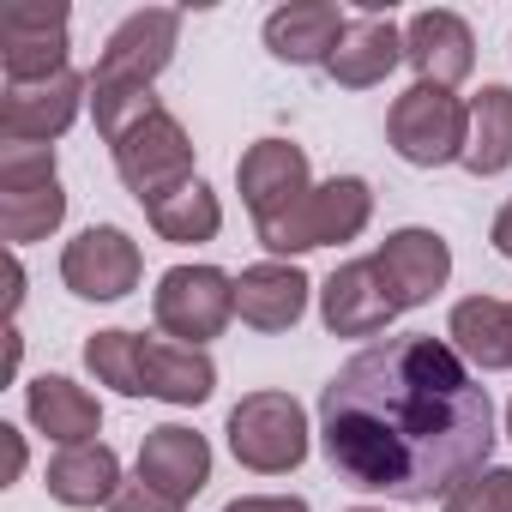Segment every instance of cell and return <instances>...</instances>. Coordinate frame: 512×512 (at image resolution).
Masks as SVG:
<instances>
[{
    "instance_id": "ba28073f",
    "label": "cell",
    "mask_w": 512,
    "mask_h": 512,
    "mask_svg": "<svg viewBox=\"0 0 512 512\" xmlns=\"http://www.w3.org/2000/svg\"><path fill=\"white\" fill-rule=\"evenodd\" d=\"M67 55H73L67 7H7L0 13V67H7V85H43V79L73 73Z\"/></svg>"
},
{
    "instance_id": "8fae6325",
    "label": "cell",
    "mask_w": 512,
    "mask_h": 512,
    "mask_svg": "<svg viewBox=\"0 0 512 512\" xmlns=\"http://www.w3.org/2000/svg\"><path fill=\"white\" fill-rule=\"evenodd\" d=\"M175 43H181V13L175 7H139L127 13L109 43H103V61L91 79H121V85H151L169 61H175Z\"/></svg>"
},
{
    "instance_id": "5b68a950",
    "label": "cell",
    "mask_w": 512,
    "mask_h": 512,
    "mask_svg": "<svg viewBox=\"0 0 512 512\" xmlns=\"http://www.w3.org/2000/svg\"><path fill=\"white\" fill-rule=\"evenodd\" d=\"M151 314H157V332H163V338L205 350V344L223 338V326L235 320V278L217 272V266H169V272L157 278Z\"/></svg>"
},
{
    "instance_id": "83f0119b",
    "label": "cell",
    "mask_w": 512,
    "mask_h": 512,
    "mask_svg": "<svg viewBox=\"0 0 512 512\" xmlns=\"http://www.w3.org/2000/svg\"><path fill=\"white\" fill-rule=\"evenodd\" d=\"M61 181L55 175V145H13L0 139V193H37Z\"/></svg>"
},
{
    "instance_id": "4fadbf2b",
    "label": "cell",
    "mask_w": 512,
    "mask_h": 512,
    "mask_svg": "<svg viewBox=\"0 0 512 512\" xmlns=\"http://www.w3.org/2000/svg\"><path fill=\"white\" fill-rule=\"evenodd\" d=\"M374 266H380V278H386V290H392V302L404 314V308H422V302H434L446 290V278H452V247L434 229H392L374 247Z\"/></svg>"
},
{
    "instance_id": "7402d4cb",
    "label": "cell",
    "mask_w": 512,
    "mask_h": 512,
    "mask_svg": "<svg viewBox=\"0 0 512 512\" xmlns=\"http://www.w3.org/2000/svg\"><path fill=\"white\" fill-rule=\"evenodd\" d=\"M49 494L61 500V506H115V494H121V458H115V446H103V440H91V446H61L55 458H49Z\"/></svg>"
},
{
    "instance_id": "7c38bea8",
    "label": "cell",
    "mask_w": 512,
    "mask_h": 512,
    "mask_svg": "<svg viewBox=\"0 0 512 512\" xmlns=\"http://www.w3.org/2000/svg\"><path fill=\"white\" fill-rule=\"evenodd\" d=\"M320 320L332 338H380L392 320H398V302L374 266V253L368 260H344L326 284H320Z\"/></svg>"
},
{
    "instance_id": "5bb4252c",
    "label": "cell",
    "mask_w": 512,
    "mask_h": 512,
    "mask_svg": "<svg viewBox=\"0 0 512 512\" xmlns=\"http://www.w3.org/2000/svg\"><path fill=\"white\" fill-rule=\"evenodd\" d=\"M404 61L416 67V85L452 91L476 73V31L446 7H428L404 25Z\"/></svg>"
},
{
    "instance_id": "30bf717a",
    "label": "cell",
    "mask_w": 512,
    "mask_h": 512,
    "mask_svg": "<svg viewBox=\"0 0 512 512\" xmlns=\"http://www.w3.org/2000/svg\"><path fill=\"white\" fill-rule=\"evenodd\" d=\"M91 103V79L85 73H61L43 85H7L0 91V139L13 145H55L79 109Z\"/></svg>"
},
{
    "instance_id": "ac0fdd59",
    "label": "cell",
    "mask_w": 512,
    "mask_h": 512,
    "mask_svg": "<svg viewBox=\"0 0 512 512\" xmlns=\"http://www.w3.org/2000/svg\"><path fill=\"white\" fill-rule=\"evenodd\" d=\"M217 392V362L175 338H139V398L163 404H205Z\"/></svg>"
},
{
    "instance_id": "d6986e66",
    "label": "cell",
    "mask_w": 512,
    "mask_h": 512,
    "mask_svg": "<svg viewBox=\"0 0 512 512\" xmlns=\"http://www.w3.org/2000/svg\"><path fill=\"white\" fill-rule=\"evenodd\" d=\"M25 416H31V428L49 434L55 446H91L97 428H103V404H97L79 380H67V374L31 380V386H25Z\"/></svg>"
},
{
    "instance_id": "836d02e7",
    "label": "cell",
    "mask_w": 512,
    "mask_h": 512,
    "mask_svg": "<svg viewBox=\"0 0 512 512\" xmlns=\"http://www.w3.org/2000/svg\"><path fill=\"white\" fill-rule=\"evenodd\" d=\"M350 512H386V506H350Z\"/></svg>"
},
{
    "instance_id": "6da1fadb",
    "label": "cell",
    "mask_w": 512,
    "mask_h": 512,
    "mask_svg": "<svg viewBox=\"0 0 512 512\" xmlns=\"http://www.w3.org/2000/svg\"><path fill=\"white\" fill-rule=\"evenodd\" d=\"M326 464L386 500H446L488 470L494 404L476 368L434 332H404L356 350L320 386Z\"/></svg>"
},
{
    "instance_id": "1f68e13d",
    "label": "cell",
    "mask_w": 512,
    "mask_h": 512,
    "mask_svg": "<svg viewBox=\"0 0 512 512\" xmlns=\"http://www.w3.org/2000/svg\"><path fill=\"white\" fill-rule=\"evenodd\" d=\"M0 452H7V464H0V488H13V482H19V470H25V434L0 422Z\"/></svg>"
},
{
    "instance_id": "f1b7e54d",
    "label": "cell",
    "mask_w": 512,
    "mask_h": 512,
    "mask_svg": "<svg viewBox=\"0 0 512 512\" xmlns=\"http://www.w3.org/2000/svg\"><path fill=\"white\" fill-rule=\"evenodd\" d=\"M440 512H512V464L464 476V482L440 500Z\"/></svg>"
},
{
    "instance_id": "9c48e42d",
    "label": "cell",
    "mask_w": 512,
    "mask_h": 512,
    "mask_svg": "<svg viewBox=\"0 0 512 512\" xmlns=\"http://www.w3.org/2000/svg\"><path fill=\"white\" fill-rule=\"evenodd\" d=\"M235 187H241V205L253 211V229L260 223H278L284 211H296L314 181H308V151L290 145V139H260L247 145L241 163H235Z\"/></svg>"
},
{
    "instance_id": "f546056e",
    "label": "cell",
    "mask_w": 512,
    "mask_h": 512,
    "mask_svg": "<svg viewBox=\"0 0 512 512\" xmlns=\"http://www.w3.org/2000/svg\"><path fill=\"white\" fill-rule=\"evenodd\" d=\"M115 512H187V506L169 500L163 488H151L145 476H133V482H121V494H115Z\"/></svg>"
},
{
    "instance_id": "52a82bcc",
    "label": "cell",
    "mask_w": 512,
    "mask_h": 512,
    "mask_svg": "<svg viewBox=\"0 0 512 512\" xmlns=\"http://www.w3.org/2000/svg\"><path fill=\"white\" fill-rule=\"evenodd\" d=\"M109 151H115V175L127 181V193H133L139 205H151L157 193L193 181V139H187V127H181L169 109H157L151 121H139V127H133L121 145H109Z\"/></svg>"
},
{
    "instance_id": "cb8c5ba5",
    "label": "cell",
    "mask_w": 512,
    "mask_h": 512,
    "mask_svg": "<svg viewBox=\"0 0 512 512\" xmlns=\"http://www.w3.org/2000/svg\"><path fill=\"white\" fill-rule=\"evenodd\" d=\"M464 169H470V175H500V169H512V91H506V85H482V91L470 97Z\"/></svg>"
},
{
    "instance_id": "7a4b0ae2",
    "label": "cell",
    "mask_w": 512,
    "mask_h": 512,
    "mask_svg": "<svg viewBox=\"0 0 512 512\" xmlns=\"http://www.w3.org/2000/svg\"><path fill=\"white\" fill-rule=\"evenodd\" d=\"M374 217V187L362 175H332L320 181L296 211H284L278 223H260V247L272 260H290V253H314V247H338V241H356Z\"/></svg>"
},
{
    "instance_id": "277c9868",
    "label": "cell",
    "mask_w": 512,
    "mask_h": 512,
    "mask_svg": "<svg viewBox=\"0 0 512 512\" xmlns=\"http://www.w3.org/2000/svg\"><path fill=\"white\" fill-rule=\"evenodd\" d=\"M386 139L404 163L416 169H440V163H464V139H470V103L440 91V85H410L404 97H392L386 109Z\"/></svg>"
},
{
    "instance_id": "603a6c76",
    "label": "cell",
    "mask_w": 512,
    "mask_h": 512,
    "mask_svg": "<svg viewBox=\"0 0 512 512\" xmlns=\"http://www.w3.org/2000/svg\"><path fill=\"white\" fill-rule=\"evenodd\" d=\"M145 217H151V229H157L163 241H175V247L211 241V235L223 229V205H217V193H211L199 175L181 181V187H169V193H157V199L145 205Z\"/></svg>"
},
{
    "instance_id": "484cf974",
    "label": "cell",
    "mask_w": 512,
    "mask_h": 512,
    "mask_svg": "<svg viewBox=\"0 0 512 512\" xmlns=\"http://www.w3.org/2000/svg\"><path fill=\"white\" fill-rule=\"evenodd\" d=\"M163 103L151 97V85H121V79H91V115H97V133L109 145H121L139 121H151Z\"/></svg>"
},
{
    "instance_id": "8992f818",
    "label": "cell",
    "mask_w": 512,
    "mask_h": 512,
    "mask_svg": "<svg viewBox=\"0 0 512 512\" xmlns=\"http://www.w3.org/2000/svg\"><path fill=\"white\" fill-rule=\"evenodd\" d=\"M139 272H145L139 241L115 223H91L61 247V284L79 302H121L139 290Z\"/></svg>"
},
{
    "instance_id": "ffe728a7",
    "label": "cell",
    "mask_w": 512,
    "mask_h": 512,
    "mask_svg": "<svg viewBox=\"0 0 512 512\" xmlns=\"http://www.w3.org/2000/svg\"><path fill=\"white\" fill-rule=\"evenodd\" d=\"M452 350L476 368V374H500L512 368V302L500 296H464L446 320Z\"/></svg>"
},
{
    "instance_id": "2e32d148",
    "label": "cell",
    "mask_w": 512,
    "mask_h": 512,
    "mask_svg": "<svg viewBox=\"0 0 512 512\" xmlns=\"http://www.w3.org/2000/svg\"><path fill=\"white\" fill-rule=\"evenodd\" d=\"M308 272L290 266V260H260L235 278V314L253 326V332H290L302 314H308Z\"/></svg>"
},
{
    "instance_id": "e575fe53",
    "label": "cell",
    "mask_w": 512,
    "mask_h": 512,
    "mask_svg": "<svg viewBox=\"0 0 512 512\" xmlns=\"http://www.w3.org/2000/svg\"><path fill=\"white\" fill-rule=\"evenodd\" d=\"M506 434H512V404H506Z\"/></svg>"
},
{
    "instance_id": "44dd1931",
    "label": "cell",
    "mask_w": 512,
    "mask_h": 512,
    "mask_svg": "<svg viewBox=\"0 0 512 512\" xmlns=\"http://www.w3.org/2000/svg\"><path fill=\"white\" fill-rule=\"evenodd\" d=\"M398 61H404V31H398L392 19L368 13V19H350V31H344L338 55L326 61V73H332L344 91H368V85H380Z\"/></svg>"
},
{
    "instance_id": "4dcf8cb0",
    "label": "cell",
    "mask_w": 512,
    "mask_h": 512,
    "mask_svg": "<svg viewBox=\"0 0 512 512\" xmlns=\"http://www.w3.org/2000/svg\"><path fill=\"white\" fill-rule=\"evenodd\" d=\"M223 512H308V500L302 494H241Z\"/></svg>"
},
{
    "instance_id": "4316f807",
    "label": "cell",
    "mask_w": 512,
    "mask_h": 512,
    "mask_svg": "<svg viewBox=\"0 0 512 512\" xmlns=\"http://www.w3.org/2000/svg\"><path fill=\"white\" fill-rule=\"evenodd\" d=\"M85 368L97 374V386H115L121 398H139V332H91L85 344Z\"/></svg>"
},
{
    "instance_id": "9a60e30c",
    "label": "cell",
    "mask_w": 512,
    "mask_h": 512,
    "mask_svg": "<svg viewBox=\"0 0 512 512\" xmlns=\"http://www.w3.org/2000/svg\"><path fill=\"white\" fill-rule=\"evenodd\" d=\"M350 31V13L332 0H290L266 19V49L290 67H326Z\"/></svg>"
},
{
    "instance_id": "d4e9b609",
    "label": "cell",
    "mask_w": 512,
    "mask_h": 512,
    "mask_svg": "<svg viewBox=\"0 0 512 512\" xmlns=\"http://www.w3.org/2000/svg\"><path fill=\"white\" fill-rule=\"evenodd\" d=\"M61 223H67V193H61V181H49V187H37V193H0V235H7L13 247L49 241Z\"/></svg>"
},
{
    "instance_id": "3957f363",
    "label": "cell",
    "mask_w": 512,
    "mask_h": 512,
    "mask_svg": "<svg viewBox=\"0 0 512 512\" xmlns=\"http://www.w3.org/2000/svg\"><path fill=\"white\" fill-rule=\"evenodd\" d=\"M223 434H229L235 464L253 476H290L308 458V410L290 392H247L229 410Z\"/></svg>"
},
{
    "instance_id": "e0dca14e",
    "label": "cell",
    "mask_w": 512,
    "mask_h": 512,
    "mask_svg": "<svg viewBox=\"0 0 512 512\" xmlns=\"http://www.w3.org/2000/svg\"><path fill=\"white\" fill-rule=\"evenodd\" d=\"M139 476L151 488H163L169 500L187 506L211 482V440L193 434V428H181V422H163V428H151L139 440Z\"/></svg>"
},
{
    "instance_id": "d6a6232c",
    "label": "cell",
    "mask_w": 512,
    "mask_h": 512,
    "mask_svg": "<svg viewBox=\"0 0 512 512\" xmlns=\"http://www.w3.org/2000/svg\"><path fill=\"white\" fill-rule=\"evenodd\" d=\"M488 235H494V247H500V260L512 266V199L494 211V229H488Z\"/></svg>"
}]
</instances>
